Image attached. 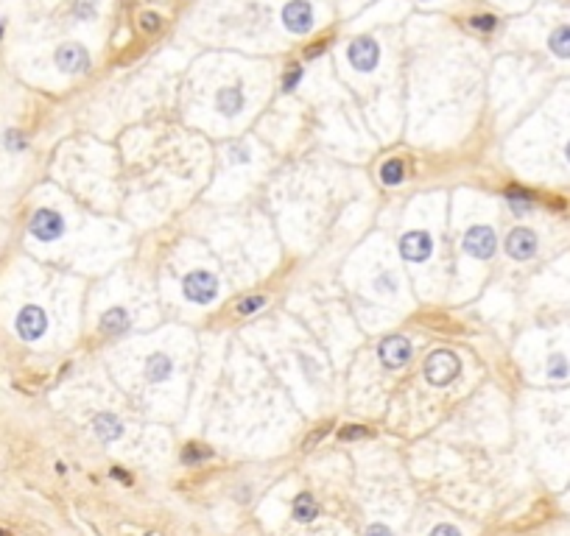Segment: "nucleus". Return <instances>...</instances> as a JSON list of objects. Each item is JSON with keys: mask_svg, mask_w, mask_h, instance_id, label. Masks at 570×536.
Segmentation results:
<instances>
[{"mask_svg": "<svg viewBox=\"0 0 570 536\" xmlns=\"http://www.w3.org/2000/svg\"><path fill=\"white\" fill-rule=\"evenodd\" d=\"M92 430H95V436L101 442H115V439H120L123 425H120V419L115 413H98L92 419Z\"/></svg>", "mask_w": 570, "mask_h": 536, "instance_id": "obj_15", "label": "nucleus"}, {"mask_svg": "<svg viewBox=\"0 0 570 536\" xmlns=\"http://www.w3.org/2000/svg\"><path fill=\"white\" fill-rule=\"evenodd\" d=\"M160 14H154V11H143L140 14V28L146 31V34H154V31H160Z\"/></svg>", "mask_w": 570, "mask_h": 536, "instance_id": "obj_29", "label": "nucleus"}, {"mask_svg": "<svg viewBox=\"0 0 570 536\" xmlns=\"http://www.w3.org/2000/svg\"><path fill=\"white\" fill-rule=\"evenodd\" d=\"M185 299L196 302V305H210L218 297V280L210 271H190L182 282Z\"/></svg>", "mask_w": 570, "mask_h": 536, "instance_id": "obj_2", "label": "nucleus"}, {"mask_svg": "<svg viewBox=\"0 0 570 536\" xmlns=\"http://www.w3.org/2000/svg\"><path fill=\"white\" fill-rule=\"evenodd\" d=\"M366 536H392V531H389L386 525L375 523V525H369V528H366Z\"/></svg>", "mask_w": 570, "mask_h": 536, "instance_id": "obj_33", "label": "nucleus"}, {"mask_svg": "<svg viewBox=\"0 0 570 536\" xmlns=\"http://www.w3.org/2000/svg\"><path fill=\"white\" fill-rule=\"evenodd\" d=\"M210 456H213V453L204 450L202 444H187L185 453H182V461H185V463H199V461H207Z\"/></svg>", "mask_w": 570, "mask_h": 536, "instance_id": "obj_23", "label": "nucleus"}, {"mask_svg": "<svg viewBox=\"0 0 570 536\" xmlns=\"http://www.w3.org/2000/svg\"><path fill=\"white\" fill-rule=\"evenodd\" d=\"M344 442H355V439H369L372 433L366 430V428H361V425H347V428H341V433H338Z\"/></svg>", "mask_w": 570, "mask_h": 536, "instance_id": "obj_27", "label": "nucleus"}, {"mask_svg": "<svg viewBox=\"0 0 570 536\" xmlns=\"http://www.w3.org/2000/svg\"><path fill=\"white\" fill-rule=\"evenodd\" d=\"M171 372H173V363L165 352H154L146 358V380L149 383H165L171 378Z\"/></svg>", "mask_w": 570, "mask_h": 536, "instance_id": "obj_14", "label": "nucleus"}, {"mask_svg": "<svg viewBox=\"0 0 570 536\" xmlns=\"http://www.w3.org/2000/svg\"><path fill=\"white\" fill-rule=\"evenodd\" d=\"M565 156H568V162H570V143H568V149H565Z\"/></svg>", "mask_w": 570, "mask_h": 536, "instance_id": "obj_36", "label": "nucleus"}, {"mask_svg": "<svg viewBox=\"0 0 570 536\" xmlns=\"http://www.w3.org/2000/svg\"><path fill=\"white\" fill-rule=\"evenodd\" d=\"M95 0H76V6H73V14L79 17V20H92L95 17Z\"/></svg>", "mask_w": 570, "mask_h": 536, "instance_id": "obj_28", "label": "nucleus"}, {"mask_svg": "<svg viewBox=\"0 0 570 536\" xmlns=\"http://www.w3.org/2000/svg\"><path fill=\"white\" fill-rule=\"evenodd\" d=\"M244 104H246V98L241 87H224V89H218V95H216V106H218V112L227 115V118L238 115V112L244 109Z\"/></svg>", "mask_w": 570, "mask_h": 536, "instance_id": "obj_12", "label": "nucleus"}, {"mask_svg": "<svg viewBox=\"0 0 570 536\" xmlns=\"http://www.w3.org/2000/svg\"><path fill=\"white\" fill-rule=\"evenodd\" d=\"M227 156H230V162H241V165H246V162L252 159V151H249L246 146H241V143H233V146L227 149Z\"/></svg>", "mask_w": 570, "mask_h": 536, "instance_id": "obj_30", "label": "nucleus"}, {"mask_svg": "<svg viewBox=\"0 0 570 536\" xmlns=\"http://www.w3.org/2000/svg\"><path fill=\"white\" fill-rule=\"evenodd\" d=\"M464 251L476 260H489L497 251V235L492 227H470L464 235Z\"/></svg>", "mask_w": 570, "mask_h": 536, "instance_id": "obj_7", "label": "nucleus"}, {"mask_svg": "<svg viewBox=\"0 0 570 536\" xmlns=\"http://www.w3.org/2000/svg\"><path fill=\"white\" fill-rule=\"evenodd\" d=\"M347 59L355 70L361 73H372L380 62V45L372 39V37H355L347 48Z\"/></svg>", "mask_w": 570, "mask_h": 536, "instance_id": "obj_3", "label": "nucleus"}, {"mask_svg": "<svg viewBox=\"0 0 570 536\" xmlns=\"http://www.w3.org/2000/svg\"><path fill=\"white\" fill-rule=\"evenodd\" d=\"M0 37H3V23H0Z\"/></svg>", "mask_w": 570, "mask_h": 536, "instance_id": "obj_38", "label": "nucleus"}, {"mask_svg": "<svg viewBox=\"0 0 570 536\" xmlns=\"http://www.w3.org/2000/svg\"><path fill=\"white\" fill-rule=\"evenodd\" d=\"M299 81H302V68H299V65H291V68L285 70V76H283V92H294V89L299 87Z\"/></svg>", "mask_w": 570, "mask_h": 536, "instance_id": "obj_24", "label": "nucleus"}, {"mask_svg": "<svg viewBox=\"0 0 570 536\" xmlns=\"http://www.w3.org/2000/svg\"><path fill=\"white\" fill-rule=\"evenodd\" d=\"M537 246H540V240H537L534 230H528V227H517L506 237V254L514 260H531L537 254Z\"/></svg>", "mask_w": 570, "mask_h": 536, "instance_id": "obj_10", "label": "nucleus"}, {"mask_svg": "<svg viewBox=\"0 0 570 536\" xmlns=\"http://www.w3.org/2000/svg\"><path fill=\"white\" fill-rule=\"evenodd\" d=\"M322 51H325V42H319V45H316V48H311V51H305V59H316Z\"/></svg>", "mask_w": 570, "mask_h": 536, "instance_id": "obj_34", "label": "nucleus"}, {"mask_svg": "<svg viewBox=\"0 0 570 536\" xmlns=\"http://www.w3.org/2000/svg\"><path fill=\"white\" fill-rule=\"evenodd\" d=\"M548 48H551V54H557L559 59H570V25H559V28L551 31Z\"/></svg>", "mask_w": 570, "mask_h": 536, "instance_id": "obj_19", "label": "nucleus"}, {"mask_svg": "<svg viewBox=\"0 0 570 536\" xmlns=\"http://www.w3.org/2000/svg\"><path fill=\"white\" fill-rule=\"evenodd\" d=\"M459 372H461V363H459V358H456L453 352H447V349H439V352H433V355L425 361V380L430 385L453 383V380L459 378Z\"/></svg>", "mask_w": 570, "mask_h": 536, "instance_id": "obj_1", "label": "nucleus"}, {"mask_svg": "<svg viewBox=\"0 0 570 536\" xmlns=\"http://www.w3.org/2000/svg\"><path fill=\"white\" fill-rule=\"evenodd\" d=\"M28 232L42 240V243H51V240H59L65 235V218L56 213V210H37L28 221Z\"/></svg>", "mask_w": 570, "mask_h": 536, "instance_id": "obj_5", "label": "nucleus"}, {"mask_svg": "<svg viewBox=\"0 0 570 536\" xmlns=\"http://www.w3.org/2000/svg\"><path fill=\"white\" fill-rule=\"evenodd\" d=\"M506 201H509V207H512L514 216H528L534 210V196L526 193V190H520V187H509L506 190Z\"/></svg>", "mask_w": 570, "mask_h": 536, "instance_id": "obj_17", "label": "nucleus"}, {"mask_svg": "<svg viewBox=\"0 0 570 536\" xmlns=\"http://www.w3.org/2000/svg\"><path fill=\"white\" fill-rule=\"evenodd\" d=\"M411 355H414V349L406 335H386L378 347V358L386 369H403L411 361Z\"/></svg>", "mask_w": 570, "mask_h": 536, "instance_id": "obj_6", "label": "nucleus"}, {"mask_svg": "<svg viewBox=\"0 0 570 536\" xmlns=\"http://www.w3.org/2000/svg\"><path fill=\"white\" fill-rule=\"evenodd\" d=\"M470 28L489 34V31L497 28V17H495V14H476V17H470Z\"/></svg>", "mask_w": 570, "mask_h": 536, "instance_id": "obj_22", "label": "nucleus"}, {"mask_svg": "<svg viewBox=\"0 0 570 536\" xmlns=\"http://www.w3.org/2000/svg\"><path fill=\"white\" fill-rule=\"evenodd\" d=\"M266 307V297H246L241 299L238 305H235V313L238 316H254L257 310H263Z\"/></svg>", "mask_w": 570, "mask_h": 536, "instance_id": "obj_21", "label": "nucleus"}, {"mask_svg": "<svg viewBox=\"0 0 570 536\" xmlns=\"http://www.w3.org/2000/svg\"><path fill=\"white\" fill-rule=\"evenodd\" d=\"M430 536H461V531L456 528V525H450V523H442V525H436Z\"/></svg>", "mask_w": 570, "mask_h": 536, "instance_id": "obj_32", "label": "nucleus"}, {"mask_svg": "<svg viewBox=\"0 0 570 536\" xmlns=\"http://www.w3.org/2000/svg\"><path fill=\"white\" fill-rule=\"evenodd\" d=\"M327 433H330V422H325V425H322L319 430H314V433H311V436H308V439L302 442V447H305V450H311V447H314L316 442H322V439H325Z\"/></svg>", "mask_w": 570, "mask_h": 536, "instance_id": "obj_31", "label": "nucleus"}, {"mask_svg": "<svg viewBox=\"0 0 570 536\" xmlns=\"http://www.w3.org/2000/svg\"><path fill=\"white\" fill-rule=\"evenodd\" d=\"M294 520L297 523H314L316 517H319V503L314 500V494H308V492H302L297 500H294Z\"/></svg>", "mask_w": 570, "mask_h": 536, "instance_id": "obj_16", "label": "nucleus"}, {"mask_svg": "<svg viewBox=\"0 0 570 536\" xmlns=\"http://www.w3.org/2000/svg\"><path fill=\"white\" fill-rule=\"evenodd\" d=\"M54 59H56V68L65 70V73H70V76H79V73L89 70V54L84 51L79 42L59 45L56 54H54Z\"/></svg>", "mask_w": 570, "mask_h": 536, "instance_id": "obj_9", "label": "nucleus"}, {"mask_svg": "<svg viewBox=\"0 0 570 536\" xmlns=\"http://www.w3.org/2000/svg\"><path fill=\"white\" fill-rule=\"evenodd\" d=\"M430 251H433V237L428 232L414 230L400 237V254L406 257L408 263H422V260L430 257Z\"/></svg>", "mask_w": 570, "mask_h": 536, "instance_id": "obj_11", "label": "nucleus"}, {"mask_svg": "<svg viewBox=\"0 0 570 536\" xmlns=\"http://www.w3.org/2000/svg\"><path fill=\"white\" fill-rule=\"evenodd\" d=\"M568 375H570L568 358H565V355H559V352H557V355H551V358H548V378H551V380H565Z\"/></svg>", "mask_w": 570, "mask_h": 536, "instance_id": "obj_20", "label": "nucleus"}, {"mask_svg": "<svg viewBox=\"0 0 570 536\" xmlns=\"http://www.w3.org/2000/svg\"><path fill=\"white\" fill-rule=\"evenodd\" d=\"M380 182H383L386 187L403 185V182H406V165H403V159H386L383 168H380Z\"/></svg>", "mask_w": 570, "mask_h": 536, "instance_id": "obj_18", "label": "nucleus"}, {"mask_svg": "<svg viewBox=\"0 0 570 536\" xmlns=\"http://www.w3.org/2000/svg\"><path fill=\"white\" fill-rule=\"evenodd\" d=\"M283 25L291 34H308L314 28V6L308 0H288L283 6Z\"/></svg>", "mask_w": 570, "mask_h": 536, "instance_id": "obj_8", "label": "nucleus"}, {"mask_svg": "<svg viewBox=\"0 0 570 536\" xmlns=\"http://www.w3.org/2000/svg\"><path fill=\"white\" fill-rule=\"evenodd\" d=\"M0 536H11V534H6V531H0Z\"/></svg>", "mask_w": 570, "mask_h": 536, "instance_id": "obj_37", "label": "nucleus"}, {"mask_svg": "<svg viewBox=\"0 0 570 536\" xmlns=\"http://www.w3.org/2000/svg\"><path fill=\"white\" fill-rule=\"evenodd\" d=\"M3 143H6V149L8 151H25L28 149V140H25V135L23 132H6V137H3Z\"/></svg>", "mask_w": 570, "mask_h": 536, "instance_id": "obj_25", "label": "nucleus"}, {"mask_svg": "<svg viewBox=\"0 0 570 536\" xmlns=\"http://www.w3.org/2000/svg\"><path fill=\"white\" fill-rule=\"evenodd\" d=\"M375 291H380V294H395L397 291V280H395V274H380V277H375Z\"/></svg>", "mask_w": 570, "mask_h": 536, "instance_id": "obj_26", "label": "nucleus"}, {"mask_svg": "<svg viewBox=\"0 0 570 536\" xmlns=\"http://www.w3.org/2000/svg\"><path fill=\"white\" fill-rule=\"evenodd\" d=\"M112 475H115L118 480H123V483H132V478H129V475H123L120 469H112Z\"/></svg>", "mask_w": 570, "mask_h": 536, "instance_id": "obj_35", "label": "nucleus"}, {"mask_svg": "<svg viewBox=\"0 0 570 536\" xmlns=\"http://www.w3.org/2000/svg\"><path fill=\"white\" fill-rule=\"evenodd\" d=\"M129 327H132V318L123 307H109L101 316V332H106V335H123Z\"/></svg>", "mask_w": 570, "mask_h": 536, "instance_id": "obj_13", "label": "nucleus"}, {"mask_svg": "<svg viewBox=\"0 0 570 536\" xmlns=\"http://www.w3.org/2000/svg\"><path fill=\"white\" fill-rule=\"evenodd\" d=\"M14 330H17V335L23 341H39L45 335V330H48L45 310L37 305H25L17 313V318H14Z\"/></svg>", "mask_w": 570, "mask_h": 536, "instance_id": "obj_4", "label": "nucleus"}]
</instances>
